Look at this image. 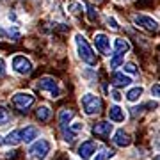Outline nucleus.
<instances>
[{
  "mask_svg": "<svg viewBox=\"0 0 160 160\" xmlns=\"http://www.w3.org/2000/svg\"><path fill=\"white\" fill-rule=\"evenodd\" d=\"M75 45H77L78 55H80V59H82L84 62H87L89 66H96V64H98L96 53L92 52L91 45L87 43V39L82 34H75Z\"/></svg>",
  "mask_w": 160,
  "mask_h": 160,
  "instance_id": "f257e3e1",
  "label": "nucleus"
},
{
  "mask_svg": "<svg viewBox=\"0 0 160 160\" xmlns=\"http://www.w3.org/2000/svg\"><path fill=\"white\" fill-rule=\"evenodd\" d=\"M102 107H103V102L102 98L96 96V94H91V92H87L82 96V109L84 112L89 116L92 114H98V112H102Z\"/></svg>",
  "mask_w": 160,
  "mask_h": 160,
  "instance_id": "f03ea898",
  "label": "nucleus"
},
{
  "mask_svg": "<svg viewBox=\"0 0 160 160\" xmlns=\"http://www.w3.org/2000/svg\"><path fill=\"white\" fill-rule=\"evenodd\" d=\"M12 105L16 107L20 112H27V110L34 105V96L30 92H16L12 96Z\"/></svg>",
  "mask_w": 160,
  "mask_h": 160,
  "instance_id": "7ed1b4c3",
  "label": "nucleus"
},
{
  "mask_svg": "<svg viewBox=\"0 0 160 160\" xmlns=\"http://www.w3.org/2000/svg\"><path fill=\"white\" fill-rule=\"evenodd\" d=\"M133 23L141 27V29L148 30V32H157L158 30V22L155 18L148 16V14H135L133 16Z\"/></svg>",
  "mask_w": 160,
  "mask_h": 160,
  "instance_id": "20e7f679",
  "label": "nucleus"
},
{
  "mask_svg": "<svg viewBox=\"0 0 160 160\" xmlns=\"http://www.w3.org/2000/svg\"><path fill=\"white\" fill-rule=\"evenodd\" d=\"M38 89H39V91H46L50 94V98H57L59 92H61L59 84L53 78H50V77H43V78L38 80Z\"/></svg>",
  "mask_w": 160,
  "mask_h": 160,
  "instance_id": "39448f33",
  "label": "nucleus"
},
{
  "mask_svg": "<svg viewBox=\"0 0 160 160\" xmlns=\"http://www.w3.org/2000/svg\"><path fill=\"white\" fill-rule=\"evenodd\" d=\"M12 69L20 75H30L32 73V62L25 55H16L12 59Z\"/></svg>",
  "mask_w": 160,
  "mask_h": 160,
  "instance_id": "423d86ee",
  "label": "nucleus"
},
{
  "mask_svg": "<svg viewBox=\"0 0 160 160\" xmlns=\"http://www.w3.org/2000/svg\"><path fill=\"white\" fill-rule=\"evenodd\" d=\"M92 41H94L96 50L100 52V53H103V55H107V57H109V55H110V39H109V36L103 34V32H96Z\"/></svg>",
  "mask_w": 160,
  "mask_h": 160,
  "instance_id": "0eeeda50",
  "label": "nucleus"
},
{
  "mask_svg": "<svg viewBox=\"0 0 160 160\" xmlns=\"http://www.w3.org/2000/svg\"><path fill=\"white\" fill-rule=\"evenodd\" d=\"M48 153H50V142L45 141V139H39V141L34 142L32 144V148H30V155H32L34 158L43 160Z\"/></svg>",
  "mask_w": 160,
  "mask_h": 160,
  "instance_id": "6e6552de",
  "label": "nucleus"
},
{
  "mask_svg": "<svg viewBox=\"0 0 160 160\" xmlns=\"http://www.w3.org/2000/svg\"><path fill=\"white\" fill-rule=\"evenodd\" d=\"M110 132H112V125L109 121H100V123L92 126V133L100 139H107L110 135Z\"/></svg>",
  "mask_w": 160,
  "mask_h": 160,
  "instance_id": "1a4fd4ad",
  "label": "nucleus"
},
{
  "mask_svg": "<svg viewBox=\"0 0 160 160\" xmlns=\"http://www.w3.org/2000/svg\"><path fill=\"white\" fill-rule=\"evenodd\" d=\"M96 151V144L92 142V141H86V142H82V146L78 148V157L80 158H91V155Z\"/></svg>",
  "mask_w": 160,
  "mask_h": 160,
  "instance_id": "9d476101",
  "label": "nucleus"
},
{
  "mask_svg": "<svg viewBox=\"0 0 160 160\" xmlns=\"http://www.w3.org/2000/svg\"><path fill=\"white\" fill-rule=\"evenodd\" d=\"M112 84H114L116 87H126L132 84V78L130 77H126L125 73H119V71H116V73H112Z\"/></svg>",
  "mask_w": 160,
  "mask_h": 160,
  "instance_id": "9b49d317",
  "label": "nucleus"
},
{
  "mask_svg": "<svg viewBox=\"0 0 160 160\" xmlns=\"http://www.w3.org/2000/svg\"><path fill=\"white\" fill-rule=\"evenodd\" d=\"M0 38L11 39V41H18L22 38V32H20L16 27H7V29H0Z\"/></svg>",
  "mask_w": 160,
  "mask_h": 160,
  "instance_id": "f8f14e48",
  "label": "nucleus"
},
{
  "mask_svg": "<svg viewBox=\"0 0 160 160\" xmlns=\"http://www.w3.org/2000/svg\"><path fill=\"white\" fill-rule=\"evenodd\" d=\"M130 142H132V139H130V135H128L125 130H118L116 132V135H114V144L116 146L125 148V146H130Z\"/></svg>",
  "mask_w": 160,
  "mask_h": 160,
  "instance_id": "ddd939ff",
  "label": "nucleus"
},
{
  "mask_svg": "<svg viewBox=\"0 0 160 160\" xmlns=\"http://www.w3.org/2000/svg\"><path fill=\"white\" fill-rule=\"evenodd\" d=\"M20 137L23 142H30L32 139L38 137V128L36 126H25L23 130H20Z\"/></svg>",
  "mask_w": 160,
  "mask_h": 160,
  "instance_id": "4468645a",
  "label": "nucleus"
},
{
  "mask_svg": "<svg viewBox=\"0 0 160 160\" xmlns=\"http://www.w3.org/2000/svg\"><path fill=\"white\" fill-rule=\"evenodd\" d=\"M114 48H116L118 53L125 55V53L130 52V43H128L126 39H123V38H116V39H114Z\"/></svg>",
  "mask_w": 160,
  "mask_h": 160,
  "instance_id": "2eb2a0df",
  "label": "nucleus"
},
{
  "mask_svg": "<svg viewBox=\"0 0 160 160\" xmlns=\"http://www.w3.org/2000/svg\"><path fill=\"white\" fill-rule=\"evenodd\" d=\"M109 118L112 121L121 123V121H125V112H123V109H121V107L114 105V107H110V110H109Z\"/></svg>",
  "mask_w": 160,
  "mask_h": 160,
  "instance_id": "dca6fc26",
  "label": "nucleus"
},
{
  "mask_svg": "<svg viewBox=\"0 0 160 160\" xmlns=\"http://www.w3.org/2000/svg\"><path fill=\"white\" fill-rule=\"evenodd\" d=\"M73 118V110L69 109H62L61 112H59V123H61V126H66L69 123V119Z\"/></svg>",
  "mask_w": 160,
  "mask_h": 160,
  "instance_id": "f3484780",
  "label": "nucleus"
},
{
  "mask_svg": "<svg viewBox=\"0 0 160 160\" xmlns=\"http://www.w3.org/2000/svg\"><path fill=\"white\" fill-rule=\"evenodd\" d=\"M141 94H142V87H133V89H130L126 92V100L128 102H137L141 98Z\"/></svg>",
  "mask_w": 160,
  "mask_h": 160,
  "instance_id": "a211bd4d",
  "label": "nucleus"
},
{
  "mask_svg": "<svg viewBox=\"0 0 160 160\" xmlns=\"http://www.w3.org/2000/svg\"><path fill=\"white\" fill-rule=\"evenodd\" d=\"M119 66H125V55H121V53H116L110 57V68L116 69L119 68Z\"/></svg>",
  "mask_w": 160,
  "mask_h": 160,
  "instance_id": "6ab92c4d",
  "label": "nucleus"
},
{
  "mask_svg": "<svg viewBox=\"0 0 160 160\" xmlns=\"http://www.w3.org/2000/svg\"><path fill=\"white\" fill-rule=\"evenodd\" d=\"M50 118H52V110L48 109V107H39V109H38V119L39 121L46 123Z\"/></svg>",
  "mask_w": 160,
  "mask_h": 160,
  "instance_id": "aec40b11",
  "label": "nucleus"
},
{
  "mask_svg": "<svg viewBox=\"0 0 160 160\" xmlns=\"http://www.w3.org/2000/svg\"><path fill=\"white\" fill-rule=\"evenodd\" d=\"M22 141V137H20V132H11L9 135H7V139H6V144H11V146H16L18 142Z\"/></svg>",
  "mask_w": 160,
  "mask_h": 160,
  "instance_id": "412c9836",
  "label": "nucleus"
},
{
  "mask_svg": "<svg viewBox=\"0 0 160 160\" xmlns=\"http://www.w3.org/2000/svg\"><path fill=\"white\" fill-rule=\"evenodd\" d=\"M9 121H11V114H9V110L4 109V107H0V126H6Z\"/></svg>",
  "mask_w": 160,
  "mask_h": 160,
  "instance_id": "4be33fe9",
  "label": "nucleus"
},
{
  "mask_svg": "<svg viewBox=\"0 0 160 160\" xmlns=\"http://www.w3.org/2000/svg\"><path fill=\"white\" fill-rule=\"evenodd\" d=\"M86 9H87V16H89V22H96V18H98V11H96V9H94L91 4H87Z\"/></svg>",
  "mask_w": 160,
  "mask_h": 160,
  "instance_id": "5701e85b",
  "label": "nucleus"
},
{
  "mask_svg": "<svg viewBox=\"0 0 160 160\" xmlns=\"http://www.w3.org/2000/svg\"><path fill=\"white\" fill-rule=\"evenodd\" d=\"M105 23H107L112 30H119V25H118V22H116L114 16H105Z\"/></svg>",
  "mask_w": 160,
  "mask_h": 160,
  "instance_id": "b1692460",
  "label": "nucleus"
},
{
  "mask_svg": "<svg viewBox=\"0 0 160 160\" xmlns=\"http://www.w3.org/2000/svg\"><path fill=\"white\" fill-rule=\"evenodd\" d=\"M123 69H125L126 73H132V75H137L139 73V68L133 62H126L125 66H123Z\"/></svg>",
  "mask_w": 160,
  "mask_h": 160,
  "instance_id": "393cba45",
  "label": "nucleus"
},
{
  "mask_svg": "<svg viewBox=\"0 0 160 160\" xmlns=\"http://www.w3.org/2000/svg\"><path fill=\"white\" fill-rule=\"evenodd\" d=\"M112 155H114V151H112V149H103L102 153L96 155V158H94V160H107V158H110Z\"/></svg>",
  "mask_w": 160,
  "mask_h": 160,
  "instance_id": "a878e982",
  "label": "nucleus"
},
{
  "mask_svg": "<svg viewBox=\"0 0 160 160\" xmlns=\"http://www.w3.org/2000/svg\"><path fill=\"white\" fill-rule=\"evenodd\" d=\"M68 9H73V14H78L80 11H82V6H80V4H77V2H69L68 4Z\"/></svg>",
  "mask_w": 160,
  "mask_h": 160,
  "instance_id": "bb28decb",
  "label": "nucleus"
},
{
  "mask_svg": "<svg viewBox=\"0 0 160 160\" xmlns=\"http://www.w3.org/2000/svg\"><path fill=\"white\" fill-rule=\"evenodd\" d=\"M151 94L160 98V84H153V86H151Z\"/></svg>",
  "mask_w": 160,
  "mask_h": 160,
  "instance_id": "cd10ccee",
  "label": "nucleus"
},
{
  "mask_svg": "<svg viewBox=\"0 0 160 160\" xmlns=\"http://www.w3.org/2000/svg\"><path fill=\"white\" fill-rule=\"evenodd\" d=\"M4 73H6V61L0 57V77H2Z\"/></svg>",
  "mask_w": 160,
  "mask_h": 160,
  "instance_id": "c85d7f7f",
  "label": "nucleus"
},
{
  "mask_svg": "<svg viewBox=\"0 0 160 160\" xmlns=\"http://www.w3.org/2000/svg\"><path fill=\"white\" fill-rule=\"evenodd\" d=\"M110 96H112V100H116V102H119V100H121V94L118 91H112V92H110Z\"/></svg>",
  "mask_w": 160,
  "mask_h": 160,
  "instance_id": "c756f323",
  "label": "nucleus"
},
{
  "mask_svg": "<svg viewBox=\"0 0 160 160\" xmlns=\"http://www.w3.org/2000/svg\"><path fill=\"white\" fill-rule=\"evenodd\" d=\"M6 157H7V158H9V160H14V158H16V157H18V151H11V153H7Z\"/></svg>",
  "mask_w": 160,
  "mask_h": 160,
  "instance_id": "7c9ffc66",
  "label": "nucleus"
},
{
  "mask_svg": "<svg viewBox=\"0 0 160 160\" xmlns=\"http://www.w3.org/2000/svg\"><path fill=\"white\" fill-rule=\"evenodd\" d=\"M155 160H160V157H157V158H155Z\"/></svg>",
  "mask_w": 160,
  "mask_h": 160,
  "instance_id": "2f4dec72",
  "label": "nucleus"
}]
</instances>
